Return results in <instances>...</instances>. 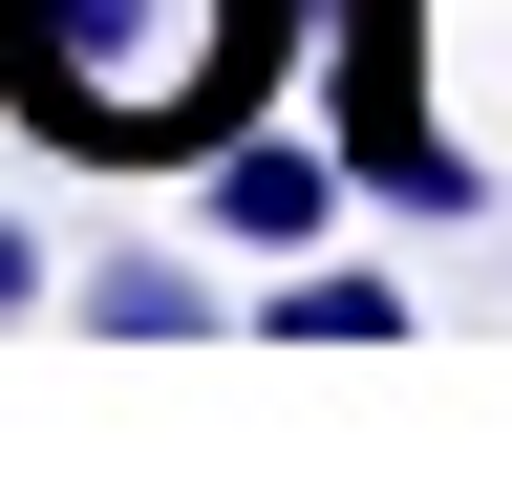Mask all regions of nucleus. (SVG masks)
<instances>
[{"instance_id": "20e7f679", "label": "nucleus", "mask_w": 512, "mask_h": 491, "mask_svg": "<svg viewBox=\"0 0 512 491\" xmlns=\"http://www.w3.org/2000/svg\"><path fill=\"white\" fill-rule=\"evenodd\" d=\"M86 321H107V342H192V321H214V299H192L171 257H107V278H86Z\"/></svg>"}, {"instance_id": "f257e3e1", "label": "nucleus", "mask_w": 512, "mask_h": 491, "mask_svg": "<svg viewBox=\"0 0 512 491\" xmlns=\"http://www.w3.org/2000/svg\"><path fill=\"white\" fill-rule=\"evenodd\" d=\"M299 22L320 0H0V107L86 171H214L235 107L299 65Z\"/></svg>"}, {"instance_id": "39448f33", "label": "nucleus", "mask_w": 512, "mask_h": 491, "mask_svg": "<svg viewBox=\"0 0 512 491\" xmlns=\"http://www.w3.org/2000/svg\"><path fill=\"white\" fill-rule=\"evenodd\" d=\"M0 321H43V235L22 214H0Z\"/></svg>"}, {"instance_id": "f03ea898", "label": "nucleus", "mask_w": 512, "mask_h": 491, "mask_svg": "<svg viewBox=\"0 0 512 491\" xmlns=\"http://www.w3.org/2000/svg\"><path fill=\"white\" fill-rule=\"evenodd\" d=\"M342 193H363V171L299 150V129H235V150H214V235H235V257H320V214H342Z\"/></svg>"}, {"instance_id": "7ed1b4c3", "label": "nucleus", "mask_w": 512, "mask_h": 491, "mask_svg": "<svg viewBox=\"0 0 512 491\" xmlns=\"http://www.w3.org/2000/svg\"><path fill=\"white\" fill-rule=\"evenodd\" d=\"M278 321H299V342H406V278H363V257H299V278H278Z\"/></svg>"}]
</instances>
